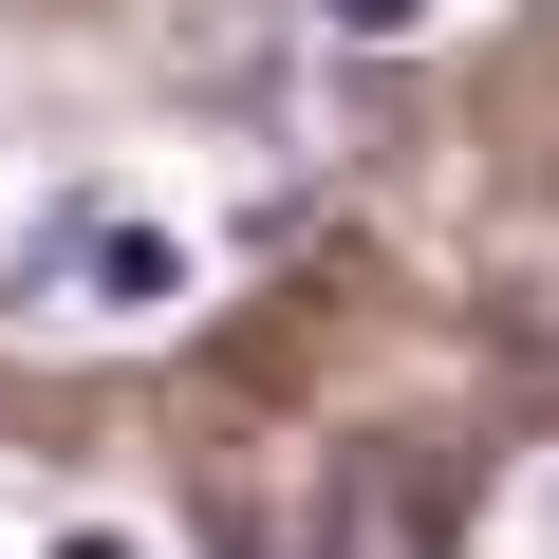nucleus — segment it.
Instances as JSON below:
<instances>
[{"instance_id": "f257e3e1", "label": "nucleus", "mask_w": 559, "mask_h": 559, "mask_svg": "<svg viewBox=\"0 0 559 559\" xmlns=\"http://www.w3.org/2000/svg\"><path fill=\"white\" fill-rule=\"evenodd\" d=\"M38 299H75V318H168V299H187V242H168V224H131V205H57Z\"/></svg>"}, {"instance_id": "f03ea898", "label": "nucleus", "mask_w": 559, "mask_h": 559, "mask_svg": "<svg viewBox=\"0 0 559 559\" xmlns=\"http://www.w3.org/2000/svg\"><path fill=\"white\" fill-rule=\"evenodd\" d=\"M318 559H448V503L411 466H336V540Z\"/></svg>"}, {"instance_id": "7ed1b4c3", "label": "nucleus", "mask_w": 559, "mask_h": 559, "mask_svg": "<svg viewBox=\"0 0 559 559\" xmlns=\"http://www.w3.org/2000/svg\"><path fill=\"white\" fill-rule=\"evenodd\" d=\"M448 0H318V38H355V57H392V38H429Z\"/></svg>"}, {"instance_id": "20e7f679", "label": "nucleus", "mask_w": 559, "mask_h": 559, "mask_svg": "<svg viewBox=\"0 0 559 559\" xmlns=\"http://www.w3.org/2000/svg\"><path fill=\"white\" fill-rule=\"evenodd\" d=\"M57 559H131V540H112V522H75V540H57Z\"/></svg>"}, {"instance_id": "39448f33", "label": "nucleus", "mask_w": 559, "mask_h": 559, "mask_svg": "<svg viewBox=\"0 0 559 559\" xmlns=\"http://www.w3.org/2000/svg\"><path fill=\"white\" fill-rule=\"evenodd\" d=\"M540 540H559V485H540Z\"/></svg>"}]
</instances>
